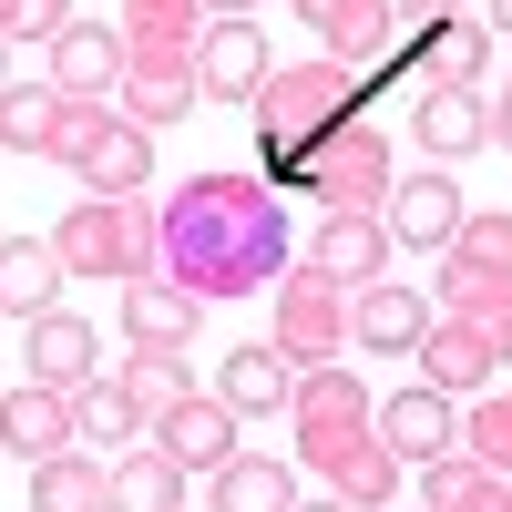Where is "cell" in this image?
Listing matches in <instances>:
<instances>
[{"instance_id":"obj_1","label":"cell","mask_w":512,"mask_h":512,"mask_svg":"<svg viewBox=\"0 0 512 512\" xmlns=\"http://www.w3.org/2000/svg\"><path fill=\"white\" fill-rule=\"evenodd\" d=\"M287 195L267 175H185L154 205V277H175L185 297L226 308V297H256L287 277Z\"/></svg>"},{"instance_id":"obj_2","label":"cell","mask_w":512,"mask_h":512,"mask_svg":"<svg viewBox=\"0 0 512 512\" xmlns=\"http://www.w3.org/2000/svg\"><path fill=\"white\" fill-rule=\"evenodd\" d=\"M287 431H297V472H318L328 502L349 512H390L410 461L379 441V400L359 390V369H297V400H287Z\"/></svg>"},{"instance_id":"obj_3","label":"cell","mask_w":512,"mask_h":512,"mask_svg":"<svg viewBox=\"0 0 512 512\" xmlns=\"http://www.w3.org/2000/svg\"><path fill=\"white\" fill-rule=\"evenodd\" d=\"M359 93H369V82H359L349 62H328V52L277 62V72H267V93H256L246 113H256V154H267L277 195H287V175H297V154H308L318 134H338V123L359 113Z\"/></svg>"},{"instance_id":"obj_4","label":"cell","mask_w":512,"mask_h":512,"mask_svg":"<svg viewBox=\"0 0 512 512\" xmlns=\"http://www.w3.org/2000/svg\"><path fill=\"white\" fill-rule=\"evenodd\" d=\"M297 195H318L328 216H379L390 205V185H400V144L379 134L369 113H349L338 134H318L308 154H297V175H287Z\"/></svg>"},{"instance_id":"obj_5","label":"cell","mask_w":512,"mask_h":512,"mask_svg":"<svg viewBox=\"0 0 512 512\" xmlns=\"http://www.w3.org/2000/svg\"><path fill=\"white\" fill-rule=\"evenodd\" d=\"M52 246H62L72 277L134 287V277H154V205H144V195H82L72 216L52 226Z\"/></svg>"},{"instance_id":"obj_6","label":"cell","mask_w":512,"mask_h":512,"mask_svg":"<svg viewBox=\"0 0 512 512\" xmlns=\"http://www.w3.org/2000/svg\"><path fill=\"white\" fill-rule=\"evenodd\" d=\"M431 308L472 328H512V216H461V236L431 267Z\"/></svg>"},{"instance_id":"obj_7","label":"cell","mask_w":512,"mask_h":512,"mask_svg":"<svg viewBox=\"0 0 512 512\" xmlns=\"http://www.w3.org/2000/svg\"><path fill=\"white\" fill-rule=\"evenodd\" d=\"M52 164H62V175H82V195H144V175H154V134H134L113 103H62Z\"/></svg>"},{"instance_id":"obj_8","label":"cell","mask_w":512,"mask_h":512,"mask_svg":"<svg viewBox=\"0 0 512 512\" xmlns=\"http://www.w3.org/2000/svg\"><path fill=\"white\" fill-rule=\"evenodd\" d=\"M267 297H277V308H267V338H277L297 369H328V359H338V338H349V287L318 277L308 256H287V277H277Z\"/></svg>"},{"instance_id":"obj_9","label":"cell","mask_w":512,"mask_h":512,"mask_svg":"<svg viewBox=\"0 0 512 512\" xmlns=\"http://www.w3.org/2000/svg\"><path fill=\"white\" fill-rule=\"evenodd\" d=\"M205 0H123V62H134L144 82H195V41H205Z\"/></svg>"},{"instance_id":"obj_10","label":"cell","mask_w":512,"mask_h":512,"mask_svg":"<svg viewBox=\"0 0 512 512\" xmlns=\"http://www.w3.org/2000/svg\"><path fill=\"white\" fill-rule=\"evenodd\" d=\"M502 369H512V328L431 318V338H420V379H431L441 400H482V390H502Z\"/></svg>"},{"instance_id":"obj_11","label":"cell","mask_w":512,"mask_h":512,"mask_svg":"<svg viewBox=\"0 0 512 512\" xmlns=\"http://www.w3.org/2000/svg\"><path fill=\"white\" fill-rule=\"evenodd\" d=\"M267 72H277V52H267V31H256V11H236V21H205V41H195V93L205 103H256L267 93Z\"/></svg>"},{"instance_id":"obj_12","label":"cell","mask_w":512,"mask_h":512,"mask_svg":"<svg viewBox=\"0 0 512 512\" xmlns=\"http://www.w3.org/2000/svg\"><path fill=\"white\" fill-rule=\"evenodd\" d=\"M390 62H400L410 82H461V93H482V72H492V31H482V11H441V21L400 31Z\"/></svg>"},{"instance_id":"obj_13","label":"cell","mask_w":512,"mask_h":512,"mask_svg":"<svg viewBox=\"0 0 512 512\" xmlns=\"http://www.w3.org/2000/svg\"><path fill=\"white\" fill-rule=\"evenodd\" d=\"M287 11L308 21V31H318V52H328V62H349V72L400 52V11H390V0H287Z\"/></svg>"},{"instance_id":"obj_14","label":"cell","mask_w":512,"mask_h":512,"mask_svg":"<svg viewBox=\"0 0 512 512\" xmlns=\"http://www.w3.org/2000/svg\"><path fill=\"white\" fill-rule=\"evenodd\" d=\"M41 62H52L41 82H52V93H72V103H113V93H123V72H134V62H123V31H113V21H72Z\"/></svg>"},{"instance_id":"obj_15","label":"cell","mask_w":512,"mask_h":512,"mask_svg":"<svg viewBox=\"0 0 512 512\" xmlns=\"http://www.w3.org/2000/svg\"><path fill=\"white\" fill-rule=\"evenodd\" d=\"M461 185L451 175H400L390 185V205H379V226H390V246H410V256H441L451 236H461Z\"/></svg>"},{"instance_id":"obj_16","label":"cell","mask_w":512,"mask_h":512,"mask_svg":"<svg viewBox=\"0 0 512 512\" xmlns=\"http://www.w3.org/2000/svg\"><path fill=\"white\" fill-rule=\"evenodd\" d=\"M431 318H441V308H420V287H400V277H379V287L349 297V338H359L369 359H420Z\"/></svg>"},{"instance_id":"obj_17","label":"cell","mask_w":512,"mask_h":512,"mask_svg":"<svg viewBox=\"0 0 512 512\" xmlns=\"http://www.w3.org/2000/svg\"><path fill=\"white\" fill-rule=\"evenodd\" d=\"M379 441H390L410 472H420V461L461 451V400H441L431 379H410V390H390V400H379Z\"/></svg>"},{"instance_id":"obj_18","label":"cell","mask_w":512,"mask_h":512,"mask_svg":"<svg viewBox=\"0 0 512 512\" xmlns=\"http://www.w3.org/2000/svg\"><path fill=\"white\" fill-rule=\"evenodd\" d=\"M297 256L359 297V287H379V277H390V256H400V246H390V226H379V216H318V236L297 246Z\"/></svg>"},{"instance_id":"obj_19","label":"cell","mask_w":512,"mask_h":512,"mask_svg":"<svg viewBox=\"0 0 512 512\" xmlns=\"http://www.w3.org/2000/svg\"><path fill=\"white\" fill-rule=\"evenodd\" d=\"M216 400H226L236 420H287V400H297V359L277 349V338H246V349L216 369Z\"/></svg>"},{"instance_id":"obj_20","label":"cell","mask_w":512,"mask_h":512,"mask_svg":"<svg viewBox=\"0 0 512 512\" xmlns=\"http://www.w3.org/2000/svg\"><path fill=\"white\" fill-rule=\"evenodd\" d=\"M62 246L52 236H0V318H41V308H62Z\"/></svg>"},{"instance_id":"obj_21","label":"cell","mask_w":512,"mask_h":512,"mask_svg":"<svg viewBox=\"0 0 512 512\" xmlns=\"http://www.w3.org/2000/svg\"><path fill=\"white\" fill-rule=\"evenodd\" d=\"M482 144H492V103L461 93V82H420V154L461 164V154H482Z\"/></svg>"},{"instance_id":"obj_22","label":"cell","mask_w":512,"mask_h":512,"mask_svg":"<svg viewBox=\"0 0 512 512\" xmlns=\"http://www.w3.org/2000/svg\"><path fill=\"white\" fill-rule=\"evenodd\" d=\"M154 441L175 451L185 472H226V461H236V410L216 390H195V400H175V410L154 420Z\"/></svg>"},{"instance_id":"obj_23","label":"cell","mask_w":512,"mask_h":512,"mask_svg":"<svg viewBox=\"0 0 512 512\" xmlns=\"http://www.w3.org/2000/svg\"><path fill=\"white\" fill-rule=\"evenodd\" d=\"M195 328H205V297H185L175 277H134L123 287V338H134V349H185Z\"/></svg>"},{"instance_id":"obj_24","label":"cell","mask_w":512,"mask_h":512,"mask_svg":"<svg viewBox=\"0 0 512 512\" xmlns=\"http://www.w3.org/2000/svg\"><path fill=\"white\" fill-rule=\"evenodd\" d=\"M0 451H11V461H52V451H72V400L41 390V379H21V390L0 400Z\"/></svg>"},{"instance_id":"obj_25","label":"cell","mask_w":512,"mask_h":512,"mask_svg":"<svg viewBox=\"0 0 512 512\" xmlns=\"http://www.w3.org/2000/svg\"><path fill=\"white\" fill-rule=\"evenodd\" d=\"M31 512H113V461L82 451V441L31 461Z\"/></svg>"},{"instance_id":"obj_26","label":"cell","mask_w":512,"mask_h":512,"mask_svg":"<svg viewBox=\"0 0 512 512\" xmlns=\"http://www.w3.org/2000/svg\"><path fill=\"white\" fill-rule=\"evenodd\" d=\"M21 359H31L41 390H82V379H103V369H93V328H82L72 308H41L31 338H21Z\"/></svg>"},{"instance_id":"obj_27","label":"cell","mask_w":512,"mask_h":512,"mask_svg":"<svg viewBox=\"0 0 512 512\" xmlns=\"http://www.w3.org/2000/svg\"><path fill=\"white\" fill-rule=\"evenodd\" d=\"M205 512H297V472L267 451H236L226 472H205Z\"/></svg>"},{"instance_id":"obj_28","label":"cell","mask_w":512,"mask_h":512,"mask_svg":"<svg viewBox=\"0 0 512 512\" xmlns=\"http://www.w3.org/2000/svg\"><path fill=\"white\" fill-rule=\"evenodd\" d=\"M185 461L164 451V441H144V451H113V512H185Z\"/></svg>"},{"instance_id":"obj_29","label":"cell","mask_w":512,"mask_h":512,"mask_svg":"<svg viewBox=\"0 0 512 512\" xmlns=\"http://www.w3.org/2000/svg\"><path fill=\"white\" fill-rule=\"evenodd\" d=\"M62 400H72V441H82V451H103V461H113V451H134L144 410L123 400V379H82V390H62Z\"/></svg>"},{"instance_id":"obj_30","label":"cell","mask_w":512,"mask_h":512,"mask_svg":"<svg viewBox=\"0 0 512 512\" xmlns=\"http://www.w3.org/2000/svg\"><path fill=\"white\" fill-rule=\"evenodd\" d=\"M62 103L72 93H52V82H0V154H52Z\"/></svg>"},{"instance_id":"obj_31","label":"cell","mask_w":512,"mask_h":512,"mask_svg":"<svg viewBox=\"0 0 512 512\" xmlns=\"http://www.w3.org/2000/svg\"><path fill=\"white\" fill-rule=\"evenodd\" d=\"M113 379H123V400L144 410V431H154V420L175 410V400H195V369H185V349H134Z\"/></svg>"},{"instance_id":"obj_32","label":"cell","mask_w":512,"mask_h":512,"mask_svg":"<svg viewBox=\"0 0 512 512\" xmlns=\"http://www.w3.org/2000/svg\"><path fill=\"white\" fill-rule=\"evenodd\" d=\"M195 103H205L195 82H144V72H123V93H113V113L134 123V134H164V123H185Z\"/></svg>"},{"instance_id":"obj_33","label":"cell","mask_w":512,"mask_h":512,"mask_svg":"<svg viewBox=\"0 0 512 512\" xmlns=\"http://www.w3.org/2000/svg\"><path fill=\"white\" fill-rule=\"evenodd\" d=\"M461 451H472L482 472H502V482H512V390H482L472 410H461Z\"/></svg>"},{"instance_id":"obj_34","label":"cell","mask_w":512,"mask_h":512,"mask_svg":"<svg viewBox=\"0 0 512 512\" xmlns=\"http://www.w3.org/2000/svg\"><path fill=\"white\" fill-rule=\"evenodd\" d=\"M62 31H72V0H11V41H41V52H52Z\"/></svg>"},{"instance_id":"obj_35","label":"cell","mask_w":512,"mask_h":512,"mask_svg":"<svg viewBox=\"0 0 512 512\" xmlns=\"http://www.w3.org/2000/svg\"><path fill=\"white\" fill-rule=\"evenodd\" d=\"M441 512H512V482H502V472H472V492L441 502Z\"/></svg>"},{"instance_id":"obj_36","label":"cell","mask_w":512,"mask_h":512,"mask_svg":"<svg viewBox=\"0 0 512 512\" xmlns=\"http://www.w3.org/2000/svg\"><path fill=\"white\" fill-rule=\"evenodd\" d=\"M492 144H502V154H512V93H502V103H492Z\"/></svg>"},{"instance_id":"obj_37","label":"cell","mask_w":512,"mask_h":512,"mask_svg":"<svg viewBox=\"0 0 512 512\" xmlns=\"http://www.w3.org/2000/svg\"><path fill=\"white\" fill-rule=\"evenodd\" d=\"M205 11H216V21H236V11H256V0H205Z\"/></svg>"},{"instance_id":"obj_38","label":"cell","mask_w":512,"mask_h":512,"mask_svg":"<svg viewBox=\"0 0 512 512\" xmlns=\"http://www.w3.org/2000/svg\"><path fill=\"white\" fill-rule=\"evenodd\" d=\"M297 512H349V502H297Z\"/></svg>"},{"instance_id":"obj_39","label":"cell","mask_w":512,"mask_h":512,"mask_svg":"<svg viewBox=\"0 0 512 512\" xmlns=\"http://www.w3.org/2000/svg\"><path fill=\"white\" fill-rule=\"evenodd\" d=\"M0 41H11V0H0Z\"/></svg>"},{"instance_id":"obj_40","label":"cell","mask_w":512,"mask_h":512,"mask_svg":"<svg viewBox=\"0 0 512 512\" xmlns=\"http://www.w3.org/2000/svg\"><path fill=\"white\" fill-rule=\"evenodd\" d=\"M0 82H11V41H0Z\"/></svg>"},{"instance_id":"obj_41","label":"cell","mask_w":512,"mask_h":512,"mask_svg":"<svg viewBox=\"0 0 512 512\" xmlns=\"http://www.w3.org/2000/svg\"><path fill=\"white\" fill-rule=\"evenodd\" d=\"M502 93H512V62H502Z\"/></svg>"},{"instance_id":"obj_42","label":"cell","mask_w":512,"mask_h":512,"mask_svg":"<svg viewBox=\"0 0 512 512\" xmlns=\"http://www.w3.org/2000/svg\"><path fill=\"white\" fill-rule=\"evenodd\" d=\"M390 512H420V502H390Z\"/></svg>"}]
</instances>
